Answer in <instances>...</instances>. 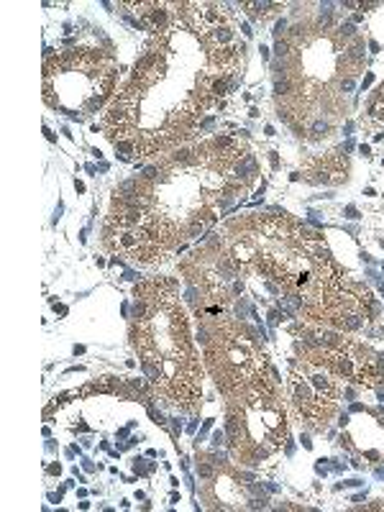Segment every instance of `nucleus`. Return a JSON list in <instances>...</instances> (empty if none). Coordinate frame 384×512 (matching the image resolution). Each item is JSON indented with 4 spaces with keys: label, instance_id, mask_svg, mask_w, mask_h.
<instances>
[{
    "label": "nucleus",
    "instance_id": "obj_4",
    "mask_svg": "<svg viewBox=\"0 0 384 512\" xmlns=\"http://www.w3.org/2000/svg\"><path fill=\"white\" fill-rule=\"evenodd\" d=\"M118 64L95 47L49 49L44 57V100L64 116L88 121L116 98Z\"/></svg>",
    "mask_w": 384,
    "mask_h": 512
},
{
    "label": "nucleus",
    "instance_id": "obj_2",
    "mask_svg": "<svg viewBox=\"0 0 384 512\" xmlns=\"http://www.w3.org/2000/svg\"><path fill=\"white\" fill-rule=\"evenodd\" d=\"M221 241L241 274H259L297 297L305 320L349 282L323 236L292 216H246L228 223Z\"/></svg>",
    "mask_w": 384,
    "mask_h": 512
},
{
    "label": "nucleus",
    "instance_id": "obj_3",
    "mask_svg": "<svg viewBox=\"0 0 384 512\" xmlns=\"http://www.w3.org/2000/svg\"><path fill=\"white\" fill-rule=\"evenodd\" d=\"M131 338L152 384L164 400L195 413L203 397V359L190 331V315L172 280L154 277L134 290Z\"/></svg>",
    "mask_w": 384,
    "mask_h": 512
},
{
    "label": "nucleus",
    "instance_id": "obj_7",
    "mask_svg": "<svg viewBox=\"0 0 384 512\" xmlns=\"http://www.w3.org/2000/svg\"><path fill=\"white\" fill-rule=\"evenodd\" d=\"M346 384L328 346H308L292 359L287 395L303 423L313 431H323L336 418Z\"/></svg>",
    "mask_w": 384,
    "mask_h": 512
},
{
    "label": "nucleus",
    "instance_id": "obj_5",
    "mask_svg": "<svg viewBox=\"0 0 384 512\" xmlns=\"http://www.w3.org/2000/svg\"><path fill=\"white\" fill-rule=\"evenodd\" d=\"M287 441V408L274 372L226 397V443L241 464H262Z\"/></svg>",
    "mask_w": 384,
    "mask_h": 512
},
{
    "label": "nucleus",
    "instance_id": "obj_1",
    "mask_svg": "<svg viewBox=\"0 0 384 512\" xmlns=\"http://www.w3.org/2000/svg\"><path fill=\"white\" fill-rule=\"evenodd\" d=\"M246 144L236 136L190 141L157 157V167L116 192L105 246L131 262L157 264L208 231L233 192Z\"/></svg>",
    "mask_w": 384,
    "mask_h": 512
},
{
    "label": "nucleus",
    "instance_id": "obj_6",
    "mask_svg": "<svg viewBox=\"0 0 384 512\" xmlns=\"http://www.w3.org/2000/svg\"><path fill=\"white\" fill-rule=\"evenodd\" d=\"M203 326V361L223 395H236L244 387L272 372L262 341L246 323L228 313L200 318Z\"/></svg>",
    "mask_w": 384,
    "mask_h": 512
},
{
    "label": "nucleus",
    "instance_id": "obj_8",
    "mask_svg": "<svg viewBox=\"0 0 384 512\" xmlns=\"http://www.w3.org/2000/svg\"><path fill=\"white\" fill-rule=\"evenodd\" d=\"M180 18L203 47L210 70L226 77L241 70L246 47L231 8L223 3H180Z\"/></svg>",
    "mask_w": 384,
    "mask_h": 512
}]
</instances>
